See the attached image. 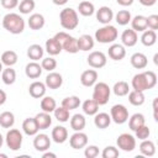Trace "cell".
Instances as JSON below:
<instances>
[{
  "label": "cell",
  "mask_w": 158,
  "mask_h": 158,
  "mask_svg": "<svg viewBox=\"0 0 158 158\" xmlns=\"http://www.w3.org/2000/svg\"><path fill=\"white\" fill-rule=\"evenodd\" d=\"M42 157H43V158H48V157H51V158H56L57 156H56L54 153H52V152H46V151H44V153L42 154Z\"/></svg>",
  "instance_id": "obj_58"
},
{
  "label": "cell",
  "mask_w": 158,
  "mask_h": 158,
  "mask_svg": "<svg viewBox=\"0 0 158 158\" xmlns=\"http://www.w3.org/2000/svg\"><path fill=\"white\" fill-rule=\"evenodd\" d=\"M98 80V72L95 69H88V70H84L80 75V83L81 85L89 88V86H93Z\"/></svg>",
  "instance_id": "obj_15"
},
{
  "label": "cell",
  "mask_w": 158,
  "mask_h": 158,
  "mask_svg": "<svg viewBox=\"0 0 158 158\" xmlns=\"http://www.w3.org/2000/svg\"><path fill=\"white\" fill-rule=\"evenodd\" d=\"M107 54L111 59L114 60H121L125 58L126 56V49L122 44H118V43H114L109 47V51H107Z\"/></svg>",
  "instance_id": "obj_16"
},
{
  "label": "cell",
  "mask_w": 158,
  "mask_h": 158,
  "mask_svg": "<svg viewBox=\"0 0 158 158\" xmlns=\"http://www.w3.org/2000/svg\"><path fill=\"white\" fill-rule=\"evenodd\" d=\"M56 107H57V102H56V100L52 96H43V98H41V109H42V111L51 114V112L54 111Z\"/></svg>",
  "instance_id": "obj_35"
},
{
  "label": "cell",
  "mask_w": 158,
  "mask_h": 158,
  "mask_svg": "<svg viewBox=\"0 0 158 158\" xmlns=\"http://www.w3.org/2000/svg\"><path fill=\"white\" fill-rule=\"evenodd\" d=\"M46 84L44 83H42V81H33L30 86H28V93H30V95L32 96V98H35V99H41V98H43L44 96V94H46Z\"/></svg>",
  "instance_id": "obj_18"
},
{
  "label": "cell",
  "mask_w": 158,
  "mask_h": 158,
  "mask_svg": "<svg viewBox=\"0 0 158 158\" xmlns=\"http://www.w3.org/2000/svg\"><path fill=\"white\" fill-rule=\"evenodd\" d=\"M131 12L128 10H120L116 15H115V21L121 25V26H125L127 25L130 21H131Z\"/></svg>",
  "instance_id": "obj_43"
},
{
  "label": "cell",
  "mask_w": 158,
  "mask_h": 158,
  "mask_svg": "<svg viewBox=\"0 0 158 158\" xmlns=\"http://www.w3.org/2000/svg\"><path fill=\"white\" fill-rule=\"evenodd\" d=\"M44 84L49 89H53V90L54 89H59L62 86V84H63V78L57 72H49V74L46 77Z\"/></svg>",
  "instance_id": "obj_14"
},
{
  "label": "cell",
  "mask_w": 158,
  "mask_h": 158,
  "mask_svg": "<svg viewBox=\"0 0 158 158\" xmlns=\"http://www.w3.org/2000/svg\"><path fill=\"white\" fill-rule=\"evenodd\" d=\"M80 104H81V102H80V99H79L78 96H75V95L67 96V98H64V99L62 100V106L65 107V109H68L69 111H70V110H74V109H77V107H79Z\"/></svg>",
  "instance_id": "obj_41"
},
{
  "label": "cell",
  "mask_w": 158,
  "mask_h": 158,
  "mask_svg": "<svg viewBox=\"0 0 158 158\" xmlns=\"http://www.w3.org/2000/svg\"><path fill=\"white\" fill-rule=\"evenodd\" d=\"M84 156L86 158H95V157L99 156V148L96 146H94V144L88 146L85 148V151H84Z\"/></svg>",
  "instance_id": "obj_49"
},
{
  "label": "cell",
  "mask_w": 158,
  "mask_h": 158,
  "mask_svg": "<svg viewBox=\"0 0 158 158\" xmlns=\"http://www.w3.org/2000/svg\"><path fill=\"white\" fill-rule=\"evenodd\" d=\"M5 141L6 146L11 151H19L22 146V133L17 128H11L10 131H7Z\"/></svg>",
  "instance_id": "obj_7"
},
{
  "label": "cell",
  "mask_w": 158,
  "mask_h": 158,
  "mask_svg": "<svg viewBox=\"0 0 158 158\" xmlns=\"http://www.w3.org/2000/svg\"><path fill=\"white\" fill-rule=\"evenodd\" d=\"M139 152L146 157H152L156 153V146L151 139H143L139 144Z\"/></svg>",
  "instance_id": "obj_32"
},
{
  "label": "cell",
  "mask_w": 158,
  "mask_h": 158,
  "mask_svg": "<svg viewBox=\"0 0 158 158\" xmlns=\"http://www.w3.org/2000/svg\"><path fill=\"white\" fill-rule=\"evenodd\" d=\"M1 79H2L4 84H6V85L14 84L15 80H16V72H15V69H12L11 67H7V68L2 69V72H1Z\"/></svg>",
  "instance_id": "obj_38"
},
{
  "label": "cell",
  "mask_w": 158,
  "mask_h": 158,
  "mask_svg": "<svg viewBox=\"0 0 158 158\" xmlns=\"http://www.w3.org/2000/svg\"><path fill=\"white\" fill-rule=\"evenodd\" d=\"M131 65L136 69H143L147 67L148 64V59H147V56L141 53V52H137V53H133L131 56Z\"/></svg>",
  "instance_id": "obj_20"
},
{
  "label": "cell",
  "mask_w": 158,
  "mask_h": 158,
  "mask_svg": "<svg viewBox=\"0 0 158 158\" xmlns=\"http://www.w3.org/2000/svg\"><path fill=\"white\" fill-rule=\"evenodd\" d=\"M131 26L132 30L136 32H143L144 30H147V17L142 16V15H137L133 19H131Z\"/></svg>",
  "instance_id": "obj_26"
},
{
  "label": "cell",
  "mask_w": 158,
  "mask_h": 158,
  "mask_svg": "<svg viewBox=\"0 0 158 158\" xmlns=\"http://www.w3.org/2000/svg\"><path fill=\"white\" fill-rule=\"evenodd\" d=\"M35 6H36V4H35L33 0H22L19 4V10H20L21 14L27 15V14H30L35 10Z\"/></svg>",
  "instance_id": "obj_45"
},
{
  "label": "cell",
  "mask_w": 158,
  "mask_h": 158,
  "mask_svg": "<svg viewBox=\"0 0 158 158\" xmlns=\"http://www.w3.org/2000/svg\"><path fill=\"white\" fill-rule=\"evenodd\" d=\"M112 91L115 95L117 96H126L128 93H130V86H128V83L123 81V80H120L117 83H115L114 88H112Z\"/></svg>",
  "instance_id": "obj_40"
},
{
  "label": "cell",
  "mask_w": 158,
  "mask_h": 158,
  "mask_svg": "<svg viewBox=\"0 0 158 158\" xmlns=\"http://www.w3.org/2000/svg\"><path fill=\"white\" fill-rule=\"evenodd\" d=\"M33 147L38 152L48 151L49 147H51V138H49V136H47L46 133H40V135L36 133L35 138H33Z\"/></svg>",
  "instance_id": "obj_11"
},
{
  "label": "cell",
  "mask_w": 158,
  "mask_h": 158,
  "mask_svg": "<svg viewBox=\"0 0 158 158\" xmlns=\"http://www.w3.org/2000/svg\"><path fill=\"white\" fill-rule=\"evenodd\" d=\"M144 74H146V77H147V81H148L149 89L154 88L156 84H157V75H156V73L152 72V70H146Z\"/></svg>",
  "instance_id": "obj_50"
},
{
  "label": "cell",
  "mask_w": 158,
  "mask_h": 158,
  "mask_svg": "<svg viewBox=\"0 0 158 158\" xmlns=\"http://www.w3.org/2000/svg\"><path fill=\"white\" fill-rule=\"evenodd\" d=\"M86 60H88V64L91 68H94V69H100V68L105 67L106 65V62H107L105 53L101 52V51H94V52H91L88 56Z\"/></svg>",
  "instance_id": "obj_9"
},
{
  "label": "cell",
  "mask_w": 158,
  "mask_h": 158,
  "mask_svg": "<svg viewBox=\"0 0 158 158\" xmlns=\"http://www.w3.org/2000/svg\"><path fill=\"white\" fill-rule=\"evenodd\" d=\"M42 70H43V69H42L41 64H38V63L35 62V60L27 63L26 67H25V74H26L30 79H37V78H40L41 74H42Z\"/></svg>",
  "instance_id": "obj_17"
},
{
  "label": "cell",
  "mask_w": 158,
  "mask_h": 158,
  "mask_svg": "<svg viewBox=\"0 0 158 158\" xmlns=\"http://www.w3.org/2000/svg\"><path fill=\"white\" fill-rule=\"evenodd\" d=\"M35 120H36V123L38 126L40 130H47L51 125H52V117H51V114L48 112H38L36 116H35Z\"/></svg>",
  "instance_id": "obj_21"
},
{
  "label": "cell",
  "mask_w": 158,
  "mask_h": 158,
  "mask_svg": "<svg viewBox=\"0 0 158 158\" xmlns=\"http://www.w3.org/2000/svg\"><path fill=\"white\" fill-rule=\"evenodd\" d=\"M143 6H153L156 2H157V0H138Z\"/></svg>",
  "instance_id": "obj_55"
},
{
  "label": "cell",
  "mask_w": 158,
  "mask_h": 158,
  "mask_svg": "<svg viewBox=\"0 0 158 158\" xmlns=\"http://www.w3.org/2000/svg\"><path fill=\"white\" fill-rule=\"evenodd\" d=\"M5 101H6V93L2 89H0V106L5 104Z\"/></svg>",
  "instance_id": "obj_56"
},
{
  "label": "cell",
  "mask_w": 158,
  "mask_h": 158,
  "mask_svg": "<svg viewBox=\"0 0 158 158\" xmlns=\"http://www.w3.org/2000/svg\"><path fill=\"white\" fill-rule=\"evenodd\" d=\"M94 116H95V117H94V125H95L98 128L104 130V128H106V127L110 126V123H111V117H110L109 114H106V112H96Z\"/></svg>",
  "instance_id": "obj_22"
},
{
  "label": "cell",
  "mask_w": 158,
  "mask_h": 158,
  "mask_svg": "<svg viewBox=\"0 0 158 158\" xmlns=\"http://www.w3.org/2000/svg\"><path fill=\"white\" fill-rule=\"evenodd\" d=\"M118 32L115 26L112 25H104L95 32V40L99 43H112L117 38Z\"/></svg>",
  "instance_id": "obj_3"
},
{
  "label": "cell",
  "mask_w": 158,
  "mask_h": 158,
  "mask_svg": "<svg viewBox=\"0 0 158 158\" xmlns=\"http://www.w3.org/2000/svg\"><path fill=\"white\" fill-rule=\"evenodd\" d=\"M1 6L6 10H12L16 6H19V0H0Z\"/></svg>",
  "instance_id": "obj_52"
},
{
  "label": "cell",
  "mask_w": 158,
  "mask_h": 158,
  "mask_svg": "<svg viewBox=\"0 0 158 158\" xmlns=\"http://www.w3.org/2000/svg\"><path fill=\"white\" fill-rule=\"evenodd\" d=\"M117 147L125 152H132L136 148V138L130 133H121L116 139Z\"/></svg>",
  "instance_id": "obj_8"
},
{
  "label": "cell",
  "mask_w": 158,
  "mask_h": 158,
  "mask_svg": "<svg viewBox=\"0 0 158 158\" xmlns=\"http://www.w3.org/2000/svg\"><path fill=\"white\" fill-rule=\"evenodd\" d=\"M22 131L27 136H35L40 131V128H38V126L36 123L35 117H27V118L23 120V122H22Z\"/></svg>",
  "instance_id": "obj_23"
},
{
  "label": "cell",
  "mask_w": 158,
  "mask_h": 158,
  "mask_svg": "<svg viewBox=\"0 0 158 158\" xmlns=\"http://www.w3.org/2000/svg\"><path fill=\"white\" fill-rule=\"evenodd\" d=\"M2 143H4V137H2V135L0 133V148H1V146H2Z\"/></svg>",
  "instance_id": "obj_59"
},
{
  "label": "cell",
  "mask_w": 158,
  "mask_h": 158,
  "mask_svg": "<svg viewBox=\"0 0 158 158\" xmlns=\"http://www.w3.org/2000/svg\"><path fill=\"white\" fill-rule=\"evenodd\" d=\"M43 53H44V49L42 48V46L40 44H31L28 48H27V57L35 62L42 59L43 57Z\"/></svg>",
  "instance_id": "obj_29"
},
{
  "label": "cell",
  "mask_w": 158,
  "mask_h": 158,
  "mask_svg": "<svg viewBox=\"0 0 158 158\" xmlns=\"http://www.w3.org/2000/svg\"><path fill=\"white\" fill-rule=\"evenodd\" d=\"M59 22L64 30H74L79 25L78 12L72 7H65L59 14Z\"/></svg>",
  "instance_id": "obj_2"
},
{
  "label": "cell",
  "mask_w": 158,
  "mask_h": 158,
  "mask_svg": "<svg viewBox=\"0 0 158 158\" xmlns=\"http://www.w3.org/2000/svg\"><path fill=\"white\" fill-rule=\"evenodd\" d=\"M131 85H132L133 90H138V91H143V93L146 90H148L149 86H148V81H147V77H146L144 72L133 75Z\"/></svg>",
  "instance_id": "obj_12"
},
{
  "label": "cell",
  "mask_w": 158,
  "mask_h": 158,
  "mask_svg": "<svg viewBox=\"0 0 158 158\" xmlns=\"http://www.w3.org/2000/svg\"><path fill=\"white\" fill-rule=\"evenodd\" d=\"M77 41L79 51H90L95 44V40L90 35H81L79 38H77Z\"/></svg>",
  "instance_id": "obj_25"
},
{
  "label": "cell",
  "mask_w": 158,
  "mask_h": 158,
  "mask_svg": "<svg viewBox=\"0 0 158 158\" xmlns=\"http://www.w3.org/2000/svg\"><path fill=\"white\" fill-rule=\"evenodd\" d=\"M2 27L12 35H20L25 30V20L19 14L10 12L2 17Z\"/></svg>",
  "instance_id": "obj_1"
},
{
  "label": "cell",
  "mask_w": 158,
  "mask_h": 158,
  "mask_svg": "<svg viewBox=\"0 0 158 158\" xmlns=\"http://www.w3.org/2000/svg\"><path fill=\"white\" fill-rule=\"evenodd\" d=\"M78 11L83 16H91L95 12V6L90 1H81L78 6Z\"/></svg>",
  "instance_id": "obj_42"
},
{
  "label": "cell",
  "mask_w": 158,
  "mask_h": 158,
  "mask_svg": "<svg viewBox=\"0 0 158 158\" xmlns=\"http://www.w3.org/2000/svg\"><path fill=\"white\" fill-rule=\"evenodd\" d=\"M41 67L43 70H47V72H53L57 67V60L53 58V57H47V58H43L42 62H41Z\"/></svg>",
  "instance_id": "obj_46"
},
{
  "label": "cell",
  "mask_w": 158,
  "mask_h": 158,
  "mask_svg": "<svg viewBox=\"0 0 158 158\" xmlns=\"http://www.w3.org/2000/svg\"><path fill=\"white\" fill-rule=\"evenodd\" d=\"M110 117L111 121H114L117 125H122L128 120V110L122 104H116L110 110Z\"/></svg>",
  "instance_id": "obj_6"
},
{
  "label": "cell",
  "mask_w": 158,
  "mask_h": 158,
  "mask_svg": "<svg viewBox=\"0 0 158 158\" xmlns=\"http://www.w3.org/2000/svg\"><path fill=\"white\" fill-rule=\"evenodd\" d=\"M69 144L74 149L84 148L88 144V136H86V133H84L81 131H75L70 136V138H69Z\"/></svg>",
  "instance_id": "obj_10"
},
{
  "label": "cell",
  "mask_w": 158,
  "mask_h": 158,
  "mask_svg": "<svg viewBox=\"0 0 158 158\" xmlns=\"http://www.w3.org/2000/svg\"><path fill=\"white\" fill-rule=\"evenodd\" d=\"M114 19V12L109 6H101L96 10V20L102 25H109Z\"/></svg>",
  "instance_id": "obj_13"
},
{
  "label": "cell",
  "mask_w": 158,
  "mask_h": 158,
  "mask_svg": "<svg viewBox=\"0 0 158 158\" xmlns=\"http://www.w3.org/2000/svg\"><path fill=\"white\" fill-rule=\"evenodd\" d=\"M127 95H128V101H130L131 105H133V106L143 105V102H144V94H143V91L132 90Z\"/></svg>",
  "instance_id": "obj_34"
},
{
  "label": "cell",
  "mask_w": 158,
  "mask_h": 158,
  "mask_svg": "<svg viewBox=\"0 0 158 158\" xmlns=\"http://www.w3.org/2000/svg\"><path fill=\"white\" fill-rule=\"evenodd\" d=\"M52 139L56 143H64L68 139V130L64 126H56L52 130Z\"/></svg>",
  "instance_id": "obj_24"
},
{
  "label": "cell",
  "mask_w": 158,
  "mask_h": 158,
  "mask_svg": "<svg viewBox=\"0 0 158 158\" xmlns=\"http://www.w3.org/2000/svg\"><path fill=\"white\" fill-rule=\"evenodd\" d=\"M85 125H86V120H85L84 115L75 114V115L72 116V118H70V127L74 131H83Z\"/></svg>",
  "instance_id": "obj_31"
},
{
  "label": "cell",
  "mask_w": 158,
  "mask_h": 158,
  "mask_svg": "<svg viewBox=\"0 0 158 158\" xmlns=\"http://www.w3.org/2000/svg\"><path fill=\"white\" fill-rule=\"evenodd\" d=\"M121 41H122V44L126 46V47H133L137 41H138V36H137V32L133 31L132 28H128V30H125L121 35Z\"/></svg>",
  "instance_id": "obj_19"
},
{
  "label": "cell",
  "mask_w": 158,
  "mask_h": 158,
  "mask_svg": "<svg viewBox=\"0 0 158 158\" xmlns=\"http://www.w3.org/2000/svg\"><path fill=\"white\" fill-rule=\"evenodd\" d=\"M156 41H157V33H156V31H153V30H144L142 32L141 42H142L143 46L151 47V46H153L156 43Z\"/></svg>",
  "instance_id": "obj_30"
},
{
  "label": "cell",
  "mask_w": 158,
  "mask_h": 158,
  "mask_svg": "<svg viewBox=\"0 0 158 158\" xmlns=\"http://www.w3.org/2000/svg\"><path fill=\"white\" fill-rule=\"evenodd\" d=\"M116 1L121 6H131L133 4V0H116Z\"/></svg>",
  "instance_id": "obj_54"
},
{
  "label": "cell",
  "mask_w": 158,
  "mask_h": 158,
  "mask_svg": "<svg viewBox=\"0 0 158 158\" xmlns=\"http://www.w3.org/2000/svg\"><path fill=\"white\" fill-rule=\"evenodd\" d=\"M44 22H46V20H44L43 15H41V14H32L30 16L28 21H27L30 28L31 30H35V31L41 30L44 26Z\"/></svg>",
  "instance_id": "obj_28"
},
{
  "label": "cell",
  "mask_w": 158,
  "mask_h": 158,
  "mask_svg": "<svg viewBox=\"0 0 158 158\" xmlns=\"http://www.w3.org/2000/svg\"><path fill=\"white\" fill-rule=\"evenodd\" d=\"M54 5H58V6H62V5H65L68 2V0H52Z\"/></svg>",
  "instance_id": "obj_57"
},
{
  "label": "cell",
  "mask_w": 158,
  "mask_h": 158,
  "mask_svg": "<svg viewBox=\"0 0 158 158\" xmlns=\"http://www.w3.org/2000/svg\"><path fill=\"white\" fill-rule=\"evenodd\" d=\"M15 123V116L10 111H4L0 114V126L2 128H10Z\"/></svg>",
  "instance_id": "obj_37"
},
{
  "label": "cell",
  "mask_w": 158,
  "mask_h": 158,
  "mask_svg": "<svg viewBox=\"0 0 158 158\" xmlns=\"http://www.w3.org/2000/svg\"><path fill=\"white\" fill-rule=\"evenodd\" d=\"M1 63L6 67H12L14 64H16L17 62V53L15 51H5L2 54H1V58H0Z\"/></svg>",
  "instance_id": "obj_33"
},
{
  "label": "cell",
  "mask_w": 158,
  "mask_h": 158,
  "mask_svg": "<svg viewBox=\"0 0 158 158\" xmlns=\"http://www.w3.org/2000/svg\"><path fill=\"white\" fill-rule=\"evenodd\" d=\"M54 117L59 121V122H67V121H69V110L68 109H65V107H63L62 105L59 106V107H56L54 109Z\"/></svg>",
  "instance_id": "obj_44"
},
{
  "label": "cell",
  "mask_w": 158,
  "mask_h": 158,
  "mask_svg": "<svg viewBox=\"0 0 158 158\" xmlns=\"http://www.w3.org/2000/svg\"><path fill=\"white\" fill-rule=\"evenodd\" d=\"M110 95H111V89L106 83L99 81V83L94 84V90H93V98L91 99H94L99 104V106L107 104V101L110 99Z\"/></svg>",
  "instance_id": "obj_5"
},
{
  "label": "cell",
  "mask_w": 158,
  "mask_h": 158,
  "mask_svg": "<svg viewBox=\"0 0 158 158\" xmlns=\"http://www.w3.org/2000/svg\"><path fill=\"white\" fill-rule=\"evenodd\" d=\"M147 27L153 31L158 30V15H149L147 17Z\"/></svg>",
  "instance_id": "obj_51"
},
{
  "label": "cell",
  "mask_w": 158,
  "mask_h": 158,
  "mask_svg": "<svg viewBox=\"0 0 158 158\" xmlns=\"http://www.w3.org/2000/svg\"><path fill=\"white\" fill-rule=\"evenodd\" d=\"M118 154H120L118 149H117L116 147H114V146H107V147H105L104 151H102V153H101L102 158H117Z\"/></svg>",
  "instance_id": "obj_47"
},
{
  "label": "cell",
  "mask_w": 158,
  "mask_h": 158,
  "mask_svg": "<svg viewBox=\"0 0 158 158\" xmlns=\"http://www.w3.org/2000/svg\"><path fill=\"white\" fill-rule=\"evenodd\" d=\"M2 72V63H1V60H0V73Z\"/></svg>",
  "instance_id": "obj_62"
},
{
  "label": "cell",
  "mask_w": 158,
  "mask_h": 158,
  "mask_svg": "<svg viewBox=\"0 0 158 158\" xmlns=\"http://www.w3.org/2000/svg\"><path fill=\"white\" fill-rule=\"evenodd\" d=\"M153 117L154 121H158V98L153 100Z\"/></svg>",
  "instance_id": "obj_53"
},
{
  "label": "cell",
  "mask_w": 158,
  "mask_h": 158,
  "mask_svg": "<svg viewBox=\"0 0 158 158\" xmlns=\"http://www.w3.org/2000/svg\"><path fill=\"white\" fill-rule=\"evenodd\" d=\"M44 47H46L44 49L47 51V53H48L49 56H57V54H59V53L62 52V44H60L54 37L48 38V40L46 41Z\"/></svg>",
  "instance_id": "obj_27"
},
{
  "label": "cell",
  "mask_w": 158,
  "mask_h": 158,
  "mask_svg": "<svg viewBox=\"0 0 158 158\" xmlns=\"http://www.w3.org/2000/svg\"><path fill=\"white\" fill-rule=\"evenodd\" d=\"M81 106H83L84 114H86V115H89V116H93V115H95V114L99 111V104H98L94 99H88V100H85Z\"/></svg>",
  "instance_id": "obj_36"
},
{
  "label": "cell",
  "mask_w": 158,
  "mask_h": 158,
  "mask_svg": "<svg viewBox=\"0 0 158 158\" xmlns=\"http://www.w3.org/2000/svg\"><path fill=\"white\" fill-rule=\"evenodd\" d=\"M157 59H158V53L154 54V64H158V60Z\"/></svg>",
  "instance_id": "obj_60"
},
{
  "label": "cell",
  "mask_w": 158,
  "mask_h": 158,
  "mask_svg": "<svg viewBox=\"0 0 158 158\" xmlns=\"http://www.w3.org/2000/svg\"><path fill=\"white\" fill-rule=\"evenodd\" d=\"M7 156L5 154V153H0V158H6Z\"/></svg>",
  "instance_id": "obj_61"
},
{
  "label": "cell",
  "mask_w": 158,
  "mask_h": 158,
  "mask_svg": "<svg viewBox=\"0 0 158 158\" xmlns=\"http://www.w3.org/2000/svg\"><path fill=\"white\" fill-rule=\"evenodd\" d=\"M54 38L62 44V49H64L65 52L68 53H77L79 52V48H78V41L75 37L70 36L69 33L64 32V31H60L58 33L54 35Z\"/></svg>",
  "instance_id": "obj_4"
},
{
  "label": "cell",
  "mask_w": 158,
  "mask_h": 158,
  "mask_svg": "<svg viewBox=\"0 0 158 158\" xmlns=\"http://www.w3.org/2000/svg\"><path fill=\"white\" fill-rule=\"evenodd\" d=\"M146 123V118L142 114H133L131 117H130V121H128V127L135 132L138 127H141L142 125Z\"/></svg>",
  "instance_id": "obj_39"
},
{
  "label": "cell",
  "mask_w": 158,
  "mask_h": 158,
  "mask_svg": "<svg viewBox=\"0 0 158 158\" xmlns=\"http://www.w3.org/2000/svg\"><path fill=\"white\" fill-rule=\"evenodd\" d=\"M135 133H136V137H137L138 139L143 141V139H147V138L149 137L151 131H149L148 126H146V123H144V125H142L141 127H138V128L135 131Z\"/></svg>",
  "instance_id": "obj_48"
}]
</instances>
